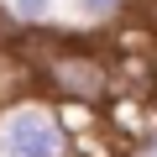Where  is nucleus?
I'll return each mask as SVG.
<instances>
[{
	"mask_svg": "<svg viewBox=\"0 0 157 157\" xmlns=\"http://www.w3.org/2000/svg\"><path fill=\"white\" fill-rule=\"evenodd\" d=\"M68 152L73 136L63 115H52L37 100L0 105V157H68Z\"/></svg>",
	"mask_w": 157,
	"mask_h": 157,
	"instance_id": "obj_1",
	"label": "nucleus"
},
{
	"mask_svg": "<svg viewBox=\"0 0 157 157\" xmlns=\"http://www.w3.org/2000/svg\"><path fill=\"white\" fill-rule=\"evenodd\" d=\"M52 6H58V0H11V16H16L21 26H42V21L52 16Z\"/></svg>",
	"mask_w": 157,
	"mask_h": 157,
	"instance_id": "obj_2",
	"label": "nucleus"
},
{
	"mask_svg": "<svg viewBox=\"0 0 157 157\" xmlns=\"http://www.w3.org/2000/svg\"><path fill=\"white\" fill-rule=\"evenodd\" d=\"M126 6V0H78V11H84V16H115Z\"/></svg>",
	"mask_w": 157,
	"mask_h": 157,
	"instance_id": "obj_3",
	"label": "nucleus"
},
{
	"mask_svg": "<svg viewBox=\"0 0 157 157\" xmlns=\"http://www.w3.org/2000/svg\"><path fill=\"white\" fill-rule=\"evenodd\" d=\"M136 157H157V131H152V136H147V131L136 136Z\"/></svg>",
	"mask_w": 157,
	"mask_h": 157,
	"instance_id": "obj_4",
	"label": "nucleus"
}]
</instances>
